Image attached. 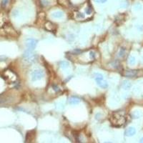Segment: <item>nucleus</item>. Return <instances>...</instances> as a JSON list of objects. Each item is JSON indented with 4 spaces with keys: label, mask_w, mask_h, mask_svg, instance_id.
<instances>
[{
    "label": "nucleus",
    "mask_w": 143,
    "mask_h": 143,
    "mask_svg": "<svg viewBox=\"0 0 143 143\" xmlns=\"http://www.w3.org/2000/svg\"><path fill=\"white\" fill-rule=\"evenodd\" d=\"M94 80L96 81L97 85L99 86V87L102 89H106L108 87V83L106 80H104L103 75L101 74H98L97 73L94 75Z\"/></svg>",
    "instance_id": "2"
},
{
    "label": "nucleus",
    "mask_w": 143,
    "mask_h": 143,
    "mask_svg": "<svg viewBox=\"0 0 143 143\" xmlns=\"http://www.w3.org/2000/svg\"><path fill=\"white\" fill-rule=\"evenodd\" d=\"M38 41L33 38H28L26 39V46L27 47V50H34L36 48Z\"/></svg>",
    "instance_id": "5"
},
{
    "label": "nucleus",
    "mask_w": 143,
    "mask_h": 143,
    "mask_svg": "<svg viewBox=\"0 0 143 143\" xmlns=\"http://www.w3.org/2000/svg\"><path fill=\"white\" fill-rule=\"evenodd\" d=\"M137 74V72L134 70H130L125 71V76L126 77H134Z\"/></svg>",
    "instance_id": "8"
},
{
    "label": "nucleus",
    "mask_w": 143,
    "mask_h": 143,
    "mask_svg": "<svg viewBox=\"0 0 143 143\" xmlns=\"http://www.w3.org/2000/svg\"><path fill=\"white\" fill-rule=\"evenodd\" d=\"M76 17L79 19L84 18V14L82 13H80V12H77V14H76Z\"/></svg>",
    "instance_id": "15"
},
{
    "label": "nucleus",
    "mask_w": 143,
    "mask_h": 143,
    "mask_svg": "<svg viewBox=\"0 0 143 143\" xmlns=\"http://www.w3.org/2000/svg\"><path fill=\"white\" fill-rule=\"evenodd\" d=\"M140 142H143V137L141 138L140 140Z\"/></svg>",
    "instance_id": "21"
},
{
    "label": "nucleus",
    "mask_w": 143,
    "mask_h": 143,
    "mask_svg": "<svg viewBox=\"0 0 143 143\" xmlns=\"http://www.w3.org/2000/svg\"><path fill=\"white\" fill-rule=\"evenodd\" d=\"M45 28L47 29L48 31H55L56 30V25L51 22H47L45 24Z\"/></svg>",
    "instance_id": "6"
},
{
    "label": "nucleus",
    "mask_w": 143,
    "mask_h": 143,
    "mask_svg": "<svg viewBox=\"0 0 143 143\" xmlns=\"http://www.w3.org/2000/svg\"><path fill=\"white\" fill-rule=\"evenodd\" d=\"M92 8L90 7H87V9H86V13L88 14H89L92 13Z\"/></svg>",
    "instance_id": "19"
},
{
    "label": "nucleus",
    "mask_w": 143,
    "mask_h": 143,
    "mask_svg": "<svg viewBox=\"0 0 143 143\" xmlns=\"http://www.w3.org/2000/svg\"><path fill=\"white\" fill-rule=\"evenodd\" d=\"M95 2L99 3V4H103V3H105L107 2V0H94Z\"/></svg>",
    "instance_id": "17"
},
{
    "label": "nucleus",
    "mask_w": 143,
    "mask_h": 143,
    "mask_svg": "<svg viewBox=\"0 0 143 143\" xmlns=\"http://www.w3.org/2000/svg\"><path fill=\"white\" fill-rule=\"evenodd\" d=\"M124 54H125V50L123 49V48H122V50L120 51V53H119V56L120 57H123L124 56Z\"/></svg>",
    "instance_id": "18"
},
{
    "label": "nucleus",
    "mask_w": 143,
    "mask_h": 143,
    "mask_svg": "<svg viewBox=\"0 0 143 143\" xmlns=\"http://www.w3.org/2000/svg\"><path fill=\"white\" fill-rule=\"evenodd\" d=\"M24 60L27 62H34L36 60V55L32 54V50H27L24 54Z\"/></svg>",
    "instance_id": "4"
},
{
    "label": "nucleus",
    "mask_w": 143,
    "mask_h": 143,
    "mask_svg": "<svg viewBox=\"0 0 143 143\" xmlns=\"http://www.w3.org/2000/svg\"><path fill=\"white\" fill-rule=\"evenodd\" d=\"M44 77V72L42 70H35L31 73V80L33 82L40 80Z\"/></svg>",
    "instance_id": "3"
},
{
    "label": "nucleus",
    "mask_w": 143,
    "mask_h": 143,
    "mask_svg": "<svg viewBox=\"0 0 143 143\" xmlns=\"http://www.w3.org/2000/svg\"><path fill=\"white\" fill-rule=\"evenodd\" d=\"M109 120L112 126L116 128L122 127L126 122V116H125V112L122 111L114 112L111 115Z\"/></svg>",
    "instance_id": "1"
},
{
    "label": "nucleus",
    "mask_w": 143,
    "mask_h": 143,
    "mask_svg": "<svg viewBox=\"0 0 143 143\" xmlns=\"http://www.w3.org/2000/svg\"><path fill=\"white\" fill-rule=\"evenodd\" d=\"M58 2L62 6H67L70 4L68 0H58Z\"/></svg>",
    "instance_id": "12"
},
{
    "label": "nucleus",
    "mask_w": 143,
    "mask_h": 143,
    "mask_svg": "<svg viewBox=\"0 0 143 143\" xmlns=\"http://www.w3.org/2000/svg\"><path fill=\"white\" fill-rule=\"evenodd\" d=\"M52 89L55 90V92H60V87L57 85V84H53L52 85Z\"/></svg>",
    "instance_id": "16"
},
{
    "label": "nucleus",
    "mask_w": 143,
    "mask_h": 143,
    "mask_svg": "<svg viewBox=\"0 0 143 143\" xmlns=\"http://www.w3.org/2000/svg\"><path fill=\"white\" fill-rule=\"evenodd\" d=\"M63 16H64V14L61 11H57V12H52V17L53 18L60 19L62 18Z\"/></svg>",
    "instance_id": "9"
},
{
    "label": "nucleus",
    "mask_w": 143,
    "mask_h": 143,
    "mask_svg": "<svg viewBox=\"0 0 143 143\" xmlns=\"http://www.w3.org/2000/svg\"><path fill=\"white\" fill-rule=\"evenodd\" d=\"M123 87H124V88L125 89H128L129 88H130V87H131V84L130 82H128L127 81H125L124 82V84H123Z\"/></svg>",
    "instance_id": "13"
},
{
    "label": "nucleus",
    "mask_w": 143,
    "mask_h": 143,
    "mask_svg": "<svg viewBox=\"0 0 143 143\" xmlns=\"http://www.w3.org/2000/svg\"><path fill=\"white\" fill-rule=\"evenodd\" d=\"M136 134V129L133 127H130L125 131V135L128 137H132Z\"/></svg>",
    "instance_id": "7"
},
{
    "label": "nucleus",
    "mask_w": 143,
    "mask_h": 143,
    "mask_svg": "<svg viewBox=\"0 0 143 143\" xmlns=\"http://www.w3.org/2000/svg\"><path fill=\"white\" fill-rule=\"evenodd\" d=\"M70 66V64L67 62H60V67L62 68V69H66V68H67L68 67Z\"/></svg>",
    "instance_id": "11"
},
{
    "label": "nucleus",
    "mask_w": 143,
    "mask_h": 143,
    "mask_svg": "<svg viewBox=\"0 0 143 143\" xmlns=\"http://www.w3.org/2000/svg\"><path fill=\"white\" fill-rule=\"evenodd\" d=\"M70 104H72V105H76V104H78L80 102V100L77 97H71L70 100H69Z\"/></svg>",
    "instance_id": "10"
},
{
    "label": "nucleus",
    "mask_w": 143,
    "mask_h": 143,
    "mask_svg": "<svg viewBox=\"0 0 143 143\" xmlns=\"http://www.w3.org/2000/svg\"><path fill=\"white\" fill-rule=\"evenodd\" d=\"M72 52L73 53H75V55H78V54H80V53H81V52H82V51L80 50H74Z\"/></svg>",
    "instance_id": "20"
},
{
    "label": "nucleus",
    "mask_w": 143,
    "mask_h": 143,
    "mask_svg": "<svg viewBox=\"0 0 143 143\" xmlns=\"http://www.w3.org/2000/svg\"><path fill=\"white\" fill-rule=\"evenodd\" d=\"M136 61H135V58L134 57H130V59H129V63H130V65H134L135 64Z\"/></svg>",
    "instance_id": "14"
}]
</instances>
